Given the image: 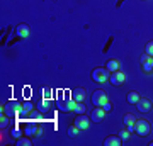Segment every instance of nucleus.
Listing matches in <instances>:
<instances>
[{
  "label": "nucleus",
  "instance_id": "obj_20",
  "mask_svg": "<svg viewBox=\"0 0 153 146\" xmlns=\"http://www.w3.org/2000/svg\"><path fill=\"white\" fill-rule=\"evenodd\" d=\"M78 131H80V129H78L75 124L70 126V127H68V136H70V138H75V136L78 134Z\"/></svg>",
  "mask_w": 153,
  "mask_h": 146
},
{
  "label": "nucleus",
  "instance_id": "obj_17",
  "mask_svg": "<svg viewBox=\"0 0 153 146\" xmlns=\"http://www.w3.org/2000/svg\"><path fill=\"white\" fill-rule=\"evenodd\" d=\"M33 145V141H31V138H19L17 139V146H31Z\"/></svg>",
  "mask_w": 153,
  "mask_h": 146
},
{
  "label": "nucleus",
  "instance_id": "obj_10",
  "mask_svg": "<svg viewBox=\"0 0 153 146\" xmlns=\"http://www.w3.org/2000/svg\"><path fill=\"white\" fill-rule=\"evenodd\" d=\"M29 33H31V27H29L27 24H19V26L16 27V34L19 38H27Z\"/></svg>",
  "mask_w": 153,
  "mask_h": 146
},
{
  "label": "nucleus",
  "instance_id": "obj_14",
  "mask_svg": "<svg viewBox=\"0 0 153 146\" xmlns=\"http://www.w3.org/2000/svg\"><path fill=\"white\" fill-rule=\"evenodd\" d=\"M134 122H136V117L133 114H126L124 116V124L129 131H134Z\"/></svg>",
  "mask_w": 153,
  "mask_h": 146
},
{
  "label": "nucleus",
  "instance_id": "obj_11",
  "mask_svg": "<svg viewBox=\"0 0 153 146\" xmlns=\"http://www.w3.org/2000/svg\"><path fill=\"white\" fill-rule=\"evenodd\" d=\"M104 145L105 146H121V145H123V139L119 138V134H117V136L111 134V136H107V138H105Z\"/></svg>",
  "mask_w": 153,
  "mask_h": 146
},
{
  "label": "nucleus",
  "instance_id": "obj_12",
  "mask_svg": "<svg viewBox=\"0 0 153 146\" xmlns=\"http://www.w3.org/2000/svg\"><path fill=\"white\" fill-rule=\"evenodd\" d=\"M136 105H138V109H140V112H148V110L152 109V102H150L148 99H140Z\"/></svg>",
  "mask_w": 153,
  "mask_h": 146
},
{
  "label": "nucleus",
  "instance_id": "obj_4",
  "mask_svg": "<svg viewBox=\"0 0 153 146\" xmlns=\"http://www.w3.org/2000/svg\"><path fill=\"white\" fill-rule=\"evenodd\" d=\"M107 100H109V99H107V93H105L104 90H95V92L92 93V104H94V107H102Z\"/></svg>",
  "mask_w": 153,
  "mask_h": 146
},
{
  "label": "nucleus",
  "instance_id": "obj_9",
  "mask_svg": "<svg viewBox=\"0 0 153 146\" xmlns=\"http://www.w3.org/2000/svg\"><path fill=\"white\" fill-rule=\"evenodd\" d=\"M75 100L73 99H66V100H63V102H60V110L61 112H70V110H73L75 109Z\"/></svg>",
  "mask_w": 153,
  "mask_h": 146
},
{
  "label": "nucleus",
  "instance_id": "obj_6",
  "mask_svg": "<svg viewBox=\"0 0 153 146\" xmlns=\"http://www.w3.org/2000/svg\"><path fill=\"white\" fill-rule=\"evenodd\" d=\"M126 80V75L123 73V71H119V70H116V71H112L109 75V83H112V85H121L123 82Z\"/></svg>",
  "mask_w": 153,
  "mask_h": 146
},
{
  "label": "nucleus",
  "instance_id": "obj_8",
  "mask_svg": "<svg viewBox=\"0 0 153 146\" xmlns=\"http://www.w3.org/2000/svg\"><path fill=\"white\" fill-rule=\"evenodd\" d=\"M104 116H105V110L102 107H95L92 110V114H90V121L92 122H100V121L104 119Z\"/></svg>",
  "mask_w": 153,
  "mask_h": 146
},
{
  "label": "nucleus",
  "instance_id": "obj_24",
  "mask_svg": "<svg viewBox=\"0 0 153 146\" xmlns=\"http://www.w3.org/2000/svg\"><path fill=\"white\" fill-rule=\"evenodd\" d=\"M102 109H104L105 112H111V110H112V104H111L109 100H107V102H105L104 105H102Z\"/></svg>",
  "mask_w": 153,
  "mask_h": 146
},
{
  "label": "nucleus",
  "instance_id": "obj_22",
  "mask_svg": "<svg viewBox=\"0 0 153 146\" xmlns=\"http://www.w3.org/2000/svg\"><path fill=\"white\" fill-rule=\"evenodd\" d=\"M31 109H33V107H31V104H29V102L22 104V112H26V114H27V112H31Z\"/></svg>",
  "mask_w": 153,
  "mask_h": 146
},
{
  "label": "nucleus",
  "instance_id": "obj_23",
  "mask_svg": "<svg viewBox=\"0 0 153 146\" xmlns=\"http://www.w3.org/2000/svg\"><path fill=\"white\" fill-rule=\"evenodd\" d=\"M7 117H9V116H5V117L2 116V119H0V126H2V129L7 127V124H9V119H7Z\"/></svg>",
  "mask_w": 153,
  "mask_h": 146
},
{
  "label": "nucleus",
  "instance_id": "obj_5",
  "mask_svg": "<svg viewBox=\"0 0 153 146\" xmlns=\"http://www.w3.org/2000/svg\"><path fill=\"white\" fill-rule=\"evenodd\" d=\"M73 124H75L80 131H82V129H87L88 126H90V119L87 117V114H76L75 122H73Z\"/></svg>",
  "mask_w": 153,
  "mask_h": 146
},
{
  "label": "nucleus",
  "instance_id": "obj_13",
  "mask_svg": "<svg viewBox=\"0 0 153 146\" xmlns=\"http://www.w3.org/2000/svg\"><path fill=\"white\" fill-rule=\"evenodd\" d=\"M24 133H26V136L31 138V136H41L43 134V129H41V127H36V126H27Z\"/></svg>",
  "mask_w": 153,
  "mask_h": 146
},
{
  "label": "nucleus",
  "instance_id": "obj_18",
  "mask_svg": "<svg viewBox=\"0 0 153 146\" xmlns=\"http://www.w3.org/2000/svg\"><path fill=\"white\" fill-rule=\"evenodd\" d=\"M85 105H83V102H76L75 104V109H73V110H75L76 114H85Z\"/></svg>",
  "mask_w": 153,
  "mask_h": 146
},
{
  "label": "nucleus",
  "instance_id": "obj_7",
  "mask_svg": "<svg viewBox=\"0 0 153 146\" xmlns=\"http://www.w3.org/2000/svg\"><path fill=\"white\" fill-rule=\"evenodd\" d=\"M85 97H87V90H85L83 87H78V88H75V90L71 92V99H73L75 102H83Z\"/></svg>",
  "mask_w": 153,
  "mask_h": 146
},
{
  "label": "nucleus",
  "instance_id": "obj_15",
  "mask_svg": "<svg viewBox=\"0 0 153 146\" xmlns=\"http://www.w3.org/2000/svg\"><path fill=\"white\" fill-rule=\"evenodd\" d=\"M105 68L112 73V71H116V70H119V61L117 60H109L107 61V65H105Z\"/></svg>",
  "mask_w": 153,
  "mask_h": 146
},
{
  "label": "nucleus",
  "instance_id": "obj_16",
  "mask_svg": "<svg viewBox=\"0 0 153 146\" xmlns=\"http://www.w3.org/2000/svg\"><path fill=\"white\" fill-rule=\"evenodd\" d=\"M140 99H141V97H140V93H138V92H129V93H128V102H129V104H138Z\"/></svg>",
  "mask_w": 153,
  "mask_h": 146
},
{
  "label": "nucleus",
  "instance_id": "obj_19",
  "mask_svg": "<svg viewBox=\"0 0 153 146\" xmlns=\"http://www.w3.org/2000/svg\"><path fill=\"white\" fill-rule=\"evenodd\" d=\"M129 136H131V131H129V129H123L119 133V138L123 141H128V139H129Z\"/></svg>",
  "mask_w": 153,
  "mask_h": 146
},
{
  "label": "nucleus",
  "instance_id": "obj_3",
  "mask_svg": "<svg viewBox=\"0 0 153 146\" xmlns=\"http://www.w3.org/2000/svg\"><path fill=\"white\" fill-rule=\"evenodd\" d=\"M2 109H4V114H5V116L12 117V116H16V114L19 112V110H21L22 105H21L19 102H16V100H9V102H7Z\"/></svg>",
  "mask_w": 153,
  "mask_h": 146
},
{
  "label": "nucleus",
  "instance_id": "obj_1",
  "mask_svg": "<svg viewBox=\"0 0 153 146\" xmlns=\"http://www.w3.org/2000/svg\"><path fill=\"white\" fill-rule=\"evenodd\" d=\"M109 75H111V71L107 70V68L97 66V68L92 70V80L95 82V83H105V82H109Z\"/></svg>",
  "mask_w": 153,
  "mask_h": 146
},
{
  "label": "nucleus",
  "instance_id": "obj_2",
  "mask_svg": "<svg viewBox=\"0 0 153 146\" xmlns=\"http://www.w3.org/2000/svg\"><path fill=\"white\" fill-rule=\"evenodd\" d=\"M134 133H136L138 136H141V138H145V136L150 134V122H148L146 119H136V122H134Z\"/></svg>",
  "mask_w": 153,
  "mask_h": 146
},
{
  "label": "nucleus",
  "instance_id": "obj_25",
  "mask_svg": "<svg viewBox=\"0 0 153 146\" xmlns=\"http://www.w3.org/2000/svg\"><path fill=\"white\" fill-rule=\"evenodd\" d=\"M12 134H14V138H17V139H19V136H21V133H19V131H14Z\"/></svg>",
  "mask_w": 153,
  "mask_h": 146
},
{
  "label": "nucleus",
  "instance_id": "obj_27",
  "mask_svg": "<svg viewBox=\"0 0 153 146\" xmlns=\"http://www.w3.org/2000/svg\"><path fill=\"white\" fill-rule=\"evenodd\" d=\"M152 60H153V56H152Z\"/></svg>",
  "mask_w": 153,
  "mask_h": 146
},
{
  "label": "nucleus",
  "instance_id": "obj_26",
  "mask_svg": "<svg viewBox=\"0 0 153 146\" xmlns=\"http://www.w3.org/2000/svg\"><path fill=\"white\" fill-rule=\"evenodd\" d=\"M150 146H153V141H152V143H150Z\"/></svg>",
  "mask_w": 153,
  "mask_h": 146
},
{
  "label": "nucleus",
  "instance_id": "obj_21",
  "mask_svg": "<svg viewBox=\"0 0 153 146\" xmlns=\"http://www.w3.org/2000/svg\"><path fill=\"white\" fill-rule=\"evenodd\" d=\"M145 53L153 56V41H148L146 43V48H145Z\"/></svg>",
  "mask_w": 153,
  "mask_h": 146
}]
</instances>
